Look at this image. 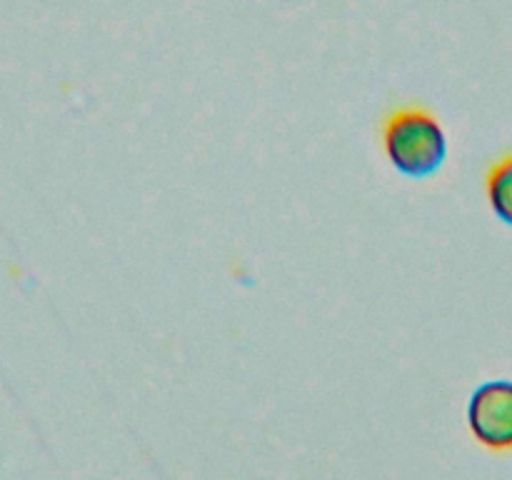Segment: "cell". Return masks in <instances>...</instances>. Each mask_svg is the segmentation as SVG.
Listing matches in <instances>:
<instances>
[{
    "mask_svg": "<svg viewBox=\"0 0 512 480\" xmlns=\"http://www.w3.org/2000/svg\"><path fill=\"white\" fill-rule=\"evenodd\" d=\"M380 140L395 168L418 178L438 170L448 153L443 123L418 100L385 110L380 118Z\"/></svg>",
    "mask_w": 512,
    "mask_h": 480,
    "instance_id": "cell-1",
    "label": "cell"
},
{
    "mask_svg": "<svg viewBox=\"0 0 512 480\" xmlns=\"http://www.w3.org/2000/svg\"><path fill=\"white\" fill-rule=\"evenodd\" d=\"M468 425L490 450H512V380H485L468 403Z\"/></svg>",
    "mask_w": 512,
    "mask_h": 480,
    "instance_id": "cell-2",
    "label": "cell"
},
{
    "mask_svg": "<svg viewBox=\"0 0 512 480\" xmlns=\"http://www.w3.org/2000/svg\"><path fill=\"white\" fill-rule=\"evenodd\" d=\"M485 188H488V198L495 213L512 225V150L490 163L488 173H485Z\"/></svg>",
    "mask_w": 512,
    "mask_h": 480,
    "instance_id": "cell-3",
    "label": "cell"
}]
</instances>
